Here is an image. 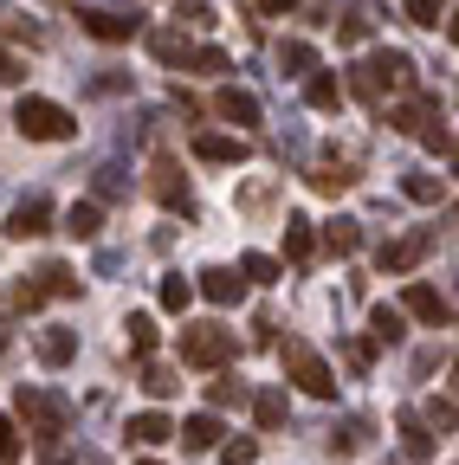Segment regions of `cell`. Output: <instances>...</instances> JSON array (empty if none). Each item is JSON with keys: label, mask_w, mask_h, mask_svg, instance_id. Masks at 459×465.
Returning a JSON list of instances; mask_svg holds the SVG:
<instances>
[{"label": "cell", "mask_w": 459, "mask_h": 465, "mask_svg": "<svg viewBox=\"0 0 459 465\" xmlns=\"http://www.w3.org/2000/svg\"><path fill=\"white\" fill-rule=\"evenodd\" d=\"M14 407H20L26 433H39V446H59L65 427H72V401H65V394H52V388H20Z\"/></svg>", "instance_id": "1"}, {"label": "cell", "mask_w": 459, "mask_h": 465, "mask_svg": "<svg viewBox=\"0 0 459 465\" xmlns=\"http://www.w3.org/2000/svg\"><path fill=\"white\" fill-rule=\"evenodd\" d=\"M311 252H317L311 220H304V213H292V220H284V259H292V265H311Z\"/></svg>", "instance_id": "17"}, {"label": "cell", "mask_w": 459, "mask_h": 465, "mask_svg": "<svg viewBox=\"0 0 459 465\" xmlns=\"http://www.w3.org/2000/svg\"><path fill=\"white\" fill-rule=\"evenodd\" d=\"M421 259H427V232H408V240L382 246V272H414Z\"/></svg>", "instance_id": "12"}, {"label": "cell", "mask_w": 459, "mask_h": 465, "mask_svg": "<svg viewBox=\"0 0 459 465\" xmlns=\"http://www.w3.org/2000/svg\"><path fill=\"white\" fill-rule=\"evenodd\" d=\"M14 130H20L26 143H65V136L78 130V116H72L65 104H52V97H20Z\"/></svg>", "instance_id": "2"}, {"label": "cell", "mask_w": 459, "mask_h": 465, "mask_svg": "<svg viewBox=\"0 0 459 465\" xmlns=\"http://www.w3.org/2000/svg\"><path fill=\"white\" fill-rule=\"evenodd\" d=\"M143 388H149V394L162 401V394H175L182 381H175V369H162V362H149V369H143Z\"/></svg>", "instance_id": "31"}, {"label": "cell", "mask_w": 459, "mask_h": 465, "mask_svg": "<svg viewBox=\"0 0 459 465\" xmlns=\"http://www.w3.org/2000/svg\"><path fill=\"white\" fill-rule=\"evenodd\" d=\"M188 65H195V72H226V52H220V45H195Z\"/></svg>", "instance_id": "36"}, {"label": "cell", "mask_w": 459, "mask_h": 465, "mask_svg": "<svg viewBox=\"0 0 459 465\" xmlns=\"http://www.w3.org/2000/svg\"><path fill=\"white\" fill-rule=\"evenodd\" d=\"M72 356H78V336L72 330H39V362L45 369H65Z\"/></svg>", "instance_id": "16"}, {"label": "cell", "mask_w": 459, "mask_h": 465, "mask_svg": "<svg viewBox=\"0 0 459 465\" xmlns=\"http://www.w3.org/2000/svg\"><path fill=\"white\" fill-rule=\"evenodd\" d=\"M182 20H188V26H214V7H207V0H188Z\"/></svg>", "instance_id": "41"}, {"label": "cell", "mask_w": 459, "mask_h": 465, "mask_svg": "<svg viewBox=\"0 0 459 465\" xmlns=\"http://www.w3.org/2000/svg\"><path fill=\"white\" fill-rule=\"evenodd\" d=\"M143 465H155V459H143Z\"/></svg>", "instance_id": "47"}, {"label": "cell", "mask_w": 459, "mask_h": 465, "mask_svg": "<svg viewBox=\"0 0 459 465\" xmlns=\"http://www.w3.org/2000/svg\"><path fill=\"white\" fill-rule=\"evenodd\" d=\"M369 433H375V427L356 414V420H343V427H336V440H330V446H336V452H363V446H369Z\"/></svg>", "instance_id": "26"}, {"label": "cell", "mask_w": 459, "mask_h": 465, "mask_svg": "<svg viewBox=\"0 0 459 465\" xmlns=\"http://www.w3.org/2000/svg\"><path fill=\"white\" fill-rule=\"evenodd\" d=\"M195 155L214 168H234V162H246V143L240 136H195Z\"/></svg>", "instance_id": "14"}, {"label": "cell", "mask_w": 459, "mask_h": 465, "mask_svg": "<svg viewBox=\"0 0 459 465\" xmlns=\"http://www.w3.org/2000/svg\"><path fill=\"white\" fill-rule=\"evenodd\" d=\"M124 330H130V349H136V356H149V349H155V323H149L143 311H136V317H130Z\"/></svg>", "instance_id": "33"}, {"label": "cell", "mask_w": 459, "mask_h": 465, "mask_svg": "<svg viewBox=\"0 0 459 465\" xmlns=\"http://www.w3.org/2000/svg\"><path fill=\"white\" fill-rule=\"evenodd\" d=\"M401 304H408V311H414L421 323H446V317H453V304L440 298L434 284H408V298H401Z\"/></svg>", "instance_id": "13"}, {"label": "cell", "mask_w": 459, "mask_h": 465, "mask_svg": "<svg viewBox=\"0 0 459 465\" xmlns=\"http://www.w3.org/2000/svg\"><path fill=\"white\" fill-rule=\"evenodd\" d=\"M78 26H85L91 39H104V45H124V39H136V14L124 20V14H104V7H91V14H78Z\"/></svg>", "instance_id": "8"}, {"label": "cell", "mask_w": 459, "mask_h": 465, "mask_svg": "<svg viewBox=\"0 0 459 465\" xmlns=\"http://www.w3.org/2000/svg\"><path fill=\"white\" fill-rule=\"evenodd\" d=\"M246 401V388L234 381V375H226V381H207V407H240Z\"/></svg>", "instance_id": "30"}, {"label": "cell", "mask_w": 459, "mask_h": 465, "mask_svg": "<svg viewBox=\"0 0 459 465\" xmlns=\"http://www.w3.org/2000/svg\"><path fill=\"white\" fill-rule=\"evenodd\" d=\"M284 375H292L311 401H330L336 394V375H330V362L317 356V349L304 342V336H292V342H284Z\"/></svg>", "instance_id": "4"}, {"label": "cell", "mask_w": 459, "mask_h": 465, "mask_svg": "<svg viewBox=\"0 0 459 465\" xmlns=\"http://www.w3.org/2000/svg\"><path fill=\"white\" fill-rule=\"evenodd\" d=\"M253 420H259L265 433H278V427H284V394H259V401H253Z\"/></svg>", "instance_id": "27"}, {"label": "cell", "mask_w": 459, "mask_h": 465, "mask_svg": "<svg viewBox=\"0 0 459 465\" xmlns=\"http://www.w3.org/2000/svg\"><path fill=\"white\" fill-rule=\"evenodd\" d=\"M240 272H246L253 284H272V278H278V259H265V252H246V259H240Z\"/></svg>", "instance_id": "34"}, {"label": "cell", "mask_w": 459, "mask_h": 465, "mask_svg": "<svg viewBox=\"0 0 459 465\" xmlns=\"http://www.w3.org/2000/svg\"><path fill=\"white\" fill-rule=\"evenodd\" d=\"M369 336H375V342H401V336H408V330H401V311H394V304H375V311H369Z\"/></svg>", "instance_id": "23"}, {"label": "cell", "mask_w": 459, "mask_h": 465, "mask_svg": "<svg viewBox=\"0 0 459 465\" xmlns=\"http://www.w3.org/2000/svg\"><path fill=\"white\" fill-rule=\"evenodd\" d=\"M401 194H408V201H440V182H434V174H408V182H401Z\"/></svg>", "instance_id": "35"}, {"label": "cell", "mask_w": 459, "mask_h": 465, "mask_svg": "<svg viewBox=\"0 0 459 465\" xmlns=\"http://www.w3.org/2000/svg\"><path fill=\"white\" fill-rule=\"evenodd\" d=\"M0 33H7V39H26V45H39V26L14 20V14H0Z\"/></svg>", "instance_id": "40"}, {"label": "cell", "mask_w": 459, "mask_h": 465, "mask_svg": "<svg viewBox=\"0 0 459 465\" xmlns=\"http://www.w3.org/2000/svg\"><path fill=\"white\" fill-rule=\"evenodd\" d=\"M124 433H130L136 446H162L168 433H175V420H168V414H136V420H130Z\"/></svg>", "instance_id": "19"}, {"label": "cell", "mask_w": 459, "mask_h": 465, "mask_svg": "<svg viewBox=\"0 0 459 465\" xmlns=\"http://www.w3.org/2000/svg\"><path fill=\"white\" fill-rule=\"evenodd\" d=\"M343 356H350V369H369V362H375V349H369V342H350Z\"/></svg>", "instance_id": "43"}, {"label": "cell", "mask_w": 459, "mask_h": 465, "mask_svg": "<svg viewBox=\"0 0 459 465\" xmlns=\"http://www.w3.org/2000/svg\"><path fill=\"white\" fill-rule=\"evenodd\" d=\"M304 97H311V110H336V104H343V84H336V72H311Z\"/></svg>", "instance_id": "21"}, {"label": "cell", "mask_w": 459, "mask_h": 465, "mask_svg": "<svg viewBox=\"0 0 459 465\" xmlns=\"http://www.w3.org/2000/svg\"><path fill=\"white\" fill-rule=\"evenodd\" d=\"M14 459H20V427L0 414V465H14Z\"/></svg>", "instance_id": "37"}, {"label": "cell", "mask_w": 459, "mask_h": 465, "mask_svg": "<svg viewBox=\"0 0 459 465\" xmlns=\"http://www.w3.org/2000/svg\"><path fill=\"white\" fill-rule=\"evenodd\" d=\"M226 356H234V330H220V323L182 330V362H188V369H220Z\"/></svg>", "instance_id": "5"}, {"label": "cell", "mask_w": 459, "mask_h": 465, "mask_svg": "<svg viewBox=\"0 0 459 465\" xmlns=\"http://www.w3.org/2000/svg\"><path fill=\"white\" fill-rule=\"evenodd\" d=\"M149 194H155L168 213H188V182H182V162H175V155H155V162H149Z\"/></svg>", "instance_id": "7"}, {"label": "cell", "mask_w": 459, "mask_h": 465, "mask_svg": "<svg viewBox=\"0 0 459 465\" xmlns=\"http://www.w3.org/2000/svg\"><path fill=\"white\" fill-rule=\"evenodd\" d=\"M401 14H408L414 26H440V20H446V0H408Z\"/></svg>", "instance_id": "29"}, {"label": "cell", "mask_w": 459, "mask_h": 465, "mask_svg": "<svg viewBox=\"0 0 459 465\" xmlns=\"http://www.w3.org/2000/svg\"><path fill=\"white\" fill-rule=\"evenodd\" d=\"M330 246H336V252H356V246H363V226H356V220H330Z\"/></svg>", "instance_id": "32"}, {"label": "cell", "mask_w": 459, "mask_h": 465, "mask_svg": "<svg viewBox=\"0 0 459 465\" xmlns=\"http://www.w3.org/2000/svg\"><path fill=\"white\" fill-rule=\"evenodd\" d=\"M278 65L292 72V78H311V72H317V45H304V39H284V52H278Z\"/></svg>", "instance_id": "20"}, {"label": "cell", "mask_w": 459, "mask_h": 465, "mask_svg": "<svg viewBox=\"0 0 459 465\" xmlns=\"http://www.w3.org/2000/svg\"><path fill=\"white\" fill-rule=\"evenodd\" d=\"M427 427H440V433L459 427V407H453V401H434V407H427Z\"/></svg>", "instance_id": "39"}, {"label": "cell", "mask_w": 459, "mask_h": 465, "mask_svg": "<svg viewBox=\"0 0 459 465\" xmlns=\"http://www.w3.org/2000/svg\"><path fill=\"white\" fill-rule=\"evenodd\" d=\"M72 291H78V278H72L65 265H39V272H33V284H20V291H14V304H20V311H39L45 298H72Z\"/></svg>", "instance_id": "6"}, {"label": "cell", "mask_w": 459, "mask_h": 465, "mask_svg": "<svg viewBox=\"0 0 459 465\" xmlns=\"http://www.w3.org/2000/svg\"><path fill=\"white\" fill-rule=\"evenodd\" d=\"M453 174H459V155H453Z\"/></svg>", "instance_id": "46"}, {"label": "cell", "mask_w": 459, "mask_h": 465, "mask_svg": "<svg viewBox=\"0 0 459 465\" xmlns=\"http://www.w3.org/2000/svg\"><path fill=\"white\" fill-rule=\"evenodd\" d=\"M175 433H182L188 452H214V446H220V420H214V414H188Z\"/></svg>", "instance_id": "15"}, {"label": "cell", "mask_w": 459, "mask_h": 465, "mask_svg": "<svg viewBox=\"0 0 459 465\" xmlns=\"http://www.w3.org/2000/svg\"><path fill=\"white\" fill-rule=\"evenodd\" d=\"M453 39H459V20H453Z\"/></svg>", "instance_id": "45"}, {"label": "cell", "mask_w": 459, "mask_h": 465, "mask_svg": "<svg viewBox=\"0 0 459 465\" xmlns=\"http://www.w3.org/2000/svg\"><path fill=\"white\" fill-rule=\"evenodd\" d=\"M0 349H7V323H0Z\"/></svg>", "instance_id": "44"}, {"label": "cell", "mask_w": 459, "mask_h": 465, "mask_svg": "<svg viewBox=\"0 0 459 465\" xmlns=\"http://www.w3.org/2000/svg\"><path fill=\"white\" fill-rule=\"evenodd\" d=\"M214 110L226 116V124H240V130H253V124H259V97H253V91H234V84L214 97Z\"/></svg>", "instance_id": "11"}, {"label": "cell", "mask_w": 459, "mask_h": 465, "mask_svg": "<svg viewBox=\"0 0 459 465\" xmlns=\"http://www.w3.org/2000/svg\"><path fill=\"white\" fill-rule=\"evenodd\" d=\"M45 220H52V207H45L39 194H33V201H20V207L7 213V240H39Z\"/></svg>", "instance_id": "10"}, {"label": "cell", "mask_w": 459, "mask_h": 465, "mask_svg": "<svg viewBox=\"0 0 459 465\" xmlns=\"http://www.w3.org/2000/svg\"><path fill=\"white\" fill-rule=\"evenodd\" d=\"M350 84H356V97H369V104H382L394 84H414V65L401 52H369V58H356V72H350Z\"/></svg>", "instance_id": "3"}, {"label": "cell", "mask_w": 459, "mask_h": 465, "mask_svg": "<svg viewBox=\"0 0 459 465\" xmlns=\"http://www.w3.org/2000/svg\"><path fill=\"white\" fill-rule=\"evenodd\" d=\"M401 452H408V459H434V427L421 414H401Z\"/></svg>", "instance_id": "18"}, {"label": "cell", "mask_w": 459, "mask_h": 465, "mask_svg": "<svg viewBox=\"0 0 459 465\" xmlns=\"http://www.w3.org/2000/svg\"><path fill=\"white\" fill-rule=\"evenodd\" d=\"M195 291H201V298H207V304H240V298H246V278H234V272H226V265H207Z\"/></svg>", "instance_id": "9"}, {"label": "cell", "mask_w": 459, "mask_h": 465, "mask_svg": "<svg viewBox=\"0 0 459 465\" xmlns=\"http://www.w3.org/2000/svg\"><path fill=\"white\" fill-rule=\"evenodd\" d=\"M220 459H226V465H253V459H259V446H253V440H226V446H220Z\"/></svg>", "instance_id": "38"}, {"label": "cell", "mask_w": 459, "mask_h": 465, "mask_svg": "<svg viewBox=\"0 0 459 465\" xmlns=\"http://www.w3.org/2000/svg\"><path fill=\"white\" fill-rule=\"evenodd\" d=\"M188 304H195V284H188L182 272H168V278H162V311H175V317H182Z\"/></svg>", "instance_id": "24"}, {"label": "cell", "mask_w": 459, "mask_h": 465, "mask_svg": "<svg viewBox=\"0 0 459 465\" xmlns=\"http://www.w3.org/2000/svg\"><path fill=\"white\" fill-rule=\"evenodd\" d=\"M20 78H26V65H20L14 52H0V84H20Z\"/></svg>", "instance_id": "42"}, {"label": "cell", "mask_w": 459, "mask_h": 465, "mask_svg": "<svg viewBox=\"0 0 459 465\" xmlns=\"http://www.w3.org/2000/svg\"><path fill=\"white\" fill-rule=\"evenodd\" d=\"M369 33H375V20H369L363 7H350V14H343V20H336V39H343V45H363Z\"/></svg>", "instance_id": "25"}, {"label": "cell", "mask_w": 459, "mask_h": 465, "mask_svg": "<svg viewBox=\"0 0 459 465\" xmlns=\"http://www.w3.org/2000/svg\"><path fill=\"white\" fill-rule=\"evenodd\" d=\"M350 182H356V174H350V168H336V162H324V168L311 174V188H317V194H343Z\"/></svg>", "instance_id": "28"}, {"label": "cell", "mask_w": 459, "mask_h": 465, "mask_svg": "<svg viewBox=\"0 0 459 465\" xmlns=\"http://www.w3.org/2000/svg\"><path fill=\"white\" fill-rule=\"evenodd\" d=\"M97 226H104V213H97V201H78V207L65 213V232H72V240H97Z\"/></svg>", "instance_id": "22"}]
</instances>
